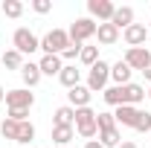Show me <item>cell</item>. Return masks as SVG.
I'll return each mask as SVG.
<instances>
[{
  "instance_id": "d6a6232c",
  "label": "cell",
  "mask_w": 151,
  "mask_h": 148,
  "mask_svg": "<svg viewBox=\"0 0 151 148\" xmlns=\"http://www.w3.org/2000/svg\"><path fill=\"white\" fill-rule=\"evenodd\" d=\"M84 148H105V145H102V142H96V139H87V142H84Z\"/></svg>"
},
{
  "instance_id": "5b68a950",
  "label": "cell",
  "mask_w": 151,
  "mask_h": 148,
  "mask_svg": "<svg viewBox=\"0 0 151 148\" xmlns=\"http://www.w3.org/2000/svg\"><path fill=\"white\" fill-rule=\"evenodd\" d=\"M96 23L93 18H76V23H70V29H67V35H70V41L73 44H84L87 38L96 35Z\"/></svg>"
},
{
  "instance_id": "f35d334b",
  "label": "cell",
  "mask_w": 151,
  "mask_h": 148,
  "mask_svg": "<svg viewBox=\"0 0 151 148\" xmlns=\"http://www.w3.org/2000/svg\"><path fill=\"white\" fill-rule=\"evenodd\" d=\"M58 148H64V145H58Z\"/></svg>"
},
{
  "instance_id": "2e32d148",
  "label": "cell",
  "mask_w": 151,
  "mask_h": 148,
  "mask_svg": "<svg viewBox=\"0 0 151 148\" xmlns=\"http://www.w3.org/2000/svg\"><path fill=\"white\" fill-rule=\"evenodd\" d=\"M58 81L67 90H73L76 84H81V70H76V64H64V70L58 73Z\"/></svg>"
},
{
  "instance_id": "d590c367",
  "label": "cell",
  "mask_w": 151,
  "mask_h": 148,
  "mask_svg": "<svg viewBox=\"0 0 151 148\" xmlns=\"http://www.w3.org/2000/svg\"><path fill=\"white\" fill-rule=\"evenodd\" d=\"M0 102H6V93H3V87H0Z\"/></svg>"
},
{
  "instance_id": "44dd1931",
  "label": "cell",
  "mask_w": 151,
  "mask_h": 148,
  "mask_svg": "<svg viewBox=\"0 0 151 148\" xmlns=\"http://www.w3.org/2000/svg\"><path fill=\"white\" fill-rule=\"evenodd\" d=\"M99 139H102V145H105V148H119V145H122V134H119V128L99 131Z\"/></svg>"
},
{
  "instance_id": "ba28073f",
  "label": "cell",
  "mask_w": 151,
  "mask_h": 148,
  "mask_svg": "<svg viewBox=\"0 0 151 148\" xmlns=\"http://www.w3.org/2000/svg\"><path fill=\"white\" fill-rule=\"evenodd\" d=\"M87 12H90V18H99L102 23H111L116 6L111 0H87Z\"/></svg>"
},
{
  "instance_id": "4fadbf2b",
  "label": "cell",
  "mask_w": 151,
  "mask_h": 148,
  "mask_svg": "<svg viewBox=\"0 0 151 148\" xmlns=\"http://www.w3.org/2000/svg\"><path fill=\"white\" fill-rule=\"evenodd\" d=\"M131 67L125 64V61H116V64H111V78L113 84H119V87H125V84H131Z\"/></svg>"
},
{
  "instance_id": "83f0119b",
  "label": "cell",
  "mask_w": 151,
  "mask_h": 148,
  "mask_svg": "<svg viewBox=\"0 0 151 148\" xmlns=\"http://www.w3.org/2000/svg\"><path fill=\"white\" fill-rule=\"evenodd\" d=\"M134 131H139V134H145V131H151V113H148V111H139V116H137V122H134Z\"/></svg>"
},
{
  "instance_id": "6da1fadb",
  "label": "cell",
  "mask_w": 151,
  "mask_h": 148,
  "mask_svg": "<svg viewBox=\"0 0 151 148\" xmlns=\"http://www.w3.org/2000/svg\"><path fill=\"white\" fill-rule=\"evenodd\" d=\"M70 44H73V41H70V35H67V29H50L47 35L41 38V50H44V55H61Z\"/></svg>"
},
{
  "instance_id": "836d02e7",
  "label": "cell",
  "mask_w": 151,
  "mask_h": 148,
  "mask_svg": "<svg viewBox=\"0 0 151 148\" xmlns=\"http://www.w3.org/2000/svg\"><path fill=\"white\" fill-rule=\"evenodd\" d=\"M142 75H145V81H151V64L145 67V70H142Z\"/></svg>"
},
{
  "instance_id": "4316f807",
  "label": "cell",
  "mask_w": 151,
  "mask_h": 148,
  "mask_svg": "<svg viewBox=\"0 0 151 148\" xmlns=\"http://www.w3.org/2000/svg\"><path fill=\"white\" fill-rule=\"evenodd\" d=\"M3 15L6 18H20L23 15V3L20 0H3Z\"/></svg>"
},
{
  "instance_id": "7402d4cb",
  "label": "cell",
  "mask_w": 151,
  "mask_h": 148,
  "mask_svg": "<svg viewBox=\"0 0 151 148\" xmlns=\"http://www.w3.org/2000/svg\"><path fill=\"white\" fill-rule=\"evenodd\" d=\"M125 90H128V105H134V108H137V105H139V102H145V87H142V84H125Z\"/></svg>"
},
{
  "instance_id": "8fae6325",
  "label": "cell",
  "mask_w": 151,
  "mask_h": 148,
  "mask_svg": "<svg viewBox=\"0 0 151 148\" xmlns=\"http://www.w3.org/2000/svg\"><path fill=\"white\" fill-rule=\"evenodd\" d=\"M137 116H139V108H134V105H122V108H116V111H113L116 128H119V125H125V128H134Z\"/></svg>"
},
{
  "instance_id": "5bb4252c",
  "label": "cell",
  "mask_w": 151,
  "mask_h": 148,
  "mask_svg": "<svg viewBox=\"0 0 151 148\" xmlns=\"http://www.w3.org/2000/svg\"><path fill=\"white\" fill-rule=\"evenodd\" d=\"M111 23L122 32V29H128L134 23V9L131 6H116V12H113V18H111Z\"/></svg>"
},
{
  "instance_id": "8d00e7d4",
  "label": "cell",
  "mask_w": 151,
  "mask_h": 148,
  "mask_svg": "<svg viewBox=\"0 0 151 148\" xmlns=\"http://www.w3.org/2000/svg\"><path fill=\"white\" fill-rule=\"evenodd\" d=\"M145 96H148V99H151V87H148V93H145Z\"/></svg>"
},
{
  "instance_id": "f546056e",
  "label": "cell",
  "mask_w": 151,
  "mask_h": 148,
  "mask_svg": "<svg viewBox=\"0 0 151 148\" xmlns=\"http://www.w3.org/2000/svg\"><path fill=\"white\" fill-rule=\"evenodd\" d=\"M81 47H84V44H70V47L61 52V61H76V58L81 55Z\"/></svg>"
},
{
  "instance_id": "7c38bea8",
  "label": "cell",
  "mask_w": 151,
  "mask_h": 148,
  "mask_svg": "<svg viewBox=\"0 0 151 148\" xmlns=\"http://www.w3.org/2000/svg\"><path fill=\"white\" fill-rule=\"evenodd\" d=\"M102 99H105L111 108H122V105H128V90L119 87V84H113V87H105Z\"/></svg>"
},
{
  "instance_id": "8992f818",
  "label": "cell",
  "mask_w": 151,
  "mask_h": 148,
  "mask_svg": "<svg viewBox=\"0 0 151 148\" xmlns=\"http://www.w3.org/2000/svg\"><path fill=\"white\" fill-rule=\"evenodd\" d=\"M6 105H9V111H29L35 105V93H29L26 87L9 90L6 93Z\"/></svg>"
},
{
  "instance_id": "484cf974",
  "label": "cell",
  "mask_w": 151,
  "mask_h": 148,
  "mask_svg": "<svg viewBox=\"0 0 151 148\" xmlns=\"http://www.w3.org/2000/svg\"><path fill=\"white\" fill-rule=\"evenodd\" d=\"M78 61L84 64V67H93L96 61H99V47H81V55Z\"/></svg>"
},
{
  "instance_id": "e0dca14e",
  "label": "cell",
  "mask_w": 151,
  "mask_h": 148,
  "mask_svg": "<svg viewBox=\"0 0 151 148\" xmlns=\"http://www.w3.org/2000/svg\"><path fill=\"white\" fill-rule=\"evenodd\" d=\"M38 67H41V75H58L64 70V61H61V55H44L38 61Z\"/></svg>"
},
{
  "instance_id": "3957f363",
  "label": "cell",
  "mask_w": 151,
  "mask_h": 148,
  "mask_svg": "<svg viewBox=\"0 0 151 148\" xmlns=\"http://www.w3.org/2000/svg\"><path fill=\"white\" fill-rule=\"evenodd\" d=\"M76 131H78V137L81 139H93L96 134H99V125H96V111L93 108H78L76 111Z\"/></svg>"
},
{
  "instance_id": "52a82bcc",
  "label": "cell",
  "mask_w": 151,
  "mask_h": 148,
  "mask_svg": "<svg viewBox=\"0 0 151 148\" xmlns=\"http://www.w3.org/2000/svg\"><path fill=\"white\" fill-rule=\"evenodd\" d=\"M122 61H125L131 70H139V73H142V70L151 64V50H148V47H131Z\"/></svg>"
},
{
  "instance_id": "cb8c5ba5",
  "label": "cell",
  "mask_w": 151,
  "mask_h": 148,
  "mask_svg": "<svg viewBox=\"0 0 151 148\" xmlns=\"http://www.w3.org/2000/svg\"><path fill=\"white\" fill-rule=\"evenodd\" d=\"M18 125H20V122H15V119H9V116H6V119L0 122V134H3L6 139H12V142H15V139H18Z\"/></svg>"
},
{
  "instance_id": "4dcf8cb0",
  "label": "cell",
  "mask_w": 151,
  "mask_h": 148,
  "mask_svg": "<svg viewBox=\"0 0 151 148\" xmlns=\"http://www.w3.org/2000/svg\"><path fill=\"white\" fill-rule=\"evenodd\" d=\"M32 9H35L38 15H47V12L52 9V3H50V0H32Z\"/></svg>"
},
{
  "instance_id": "74e56055",
  "label": "cell",
  "mask_w": 151,
  "mask_h": 148,
  "mask_svg": "<svg viewBox=\"0 0 151 148\" xmlns=\"http://www.w3.org/2000/svg\"><path fill=\"white\" fill-rule=\"evenodd\" d=\"M148 29H151V20H148Z\"/></svg>"
},
{
  "instance_id": "1f68e13d",
  "label": "cell",
  "mask_w": 151,
  "mask_h": 148,
  "mask_svg": "<svg viewBox=\"0 0 151 148\" xmlns=\"http://www.w3.org/2000/svg\"><path fill=\"white\" fill-rule=\"evenodd\" d=\"M26 116L29 111H9V119H15V122H26Z\"/></svg>"
},
{
  "instance_id": "d6986e66",
  "label": "cell",
  "mask_w": 151,
  "mask_h": 148,
  "mask_svg": "<svg viewBox=\"0 0 151 148\" xmlns=\"http://www.w3.org/2000/svg\"><path fill=\"white\" fill-rule=\"evenodd\" d=\"M52 125H64V128H73V125H76V108H70V105L58 108V111L52 113Z\"/></svg>"
},
{
  "instance_id": "9c48e42d",
  "label": "cell",
  "mask_w": 151,
  "mask_h": 148,
  "mask_svg": "<svg viewBox=\"0 0 151 148\" xmlns=\"http://www.w3.org/2000/svg\"><path fill=\"white\" fill-rule=\"evenodd\" d=\"M145 35H148V26H145V23H131L128 29H122V38H125L128 50H131V47H142V44H145Z\"/></svg>"
},
{
  "instance_id": "e575fe53",
  "label": "cell",
  "mask_w": 151,
  "mask_h": 148,
  "mask_svg": "<svg viewBox=\"0 0 151 148\" xmlns=\"http://www.w3.org/2000/svg\"><path fill=\"white\" fill-rule=\"evenodd\" d=\"M119 148H139V145H137V142H122Z\"/></svg>"
},
{
  "instance_id": "9a60e30c",
  "label": "cell",
  "mask_w": 151,
  "mask_h": 148,
  "mask_svg": "<svg viewBox=\"0 0 151 148\" xmlns=\"http://www.w3.org/2000/svg\"><path fill=\"white\" fill-rule=\"evenodd\" d=\"M96 38H99V44L113 47V44L119 41V29H116L113 23H99V26H96Z\"/></svg>"
},
{
  "instance_id": "ffe728a7",
  "label": "cell",
  "mask_w": 151,
  "mask_h": 148,
  "mask_svg": "<svg viewBox=\"0 0 151 148\" xmlns=\"http://www.w3.org/2000/svg\"><path fill=\"white\" fill-rule=\"evenodd\" d=\"M0 61H3L6 70H20V67H23V55H20L18 50H6V52L0 55Z\"/></svg>"
},
{
  "instance_id": "7a4b0ae2",
  "label": "cell",
  "mask_w": 151,
  "mask_h": 148,
  "mask_svg": "<svg viewBox=\"0 0 151 148\" xmlns=\"http://www.w3.org/2000/svg\"><path fill=\"white\" fill-rule=\"evenodd\" d=\"M108 81H111V64L99 58L93 67H90V73H87V90L90 93H105Z\"/></svg>"
},
{
  "instance_id": "d4e9b609",
  "label": "cell",
  "mask_w": 151,
  "mask_h": 148,
  "mask_svg": "<svg viewBox=\"0 0 151 148\" xmlns=\"http://www.w3.org/2000/svg\"><path fill=\"white\" fill-rule=\"evenodd\" d=\"M32 139H35V125H32V122H20L15 142H32Z\"/></svg>"
},
{
  "instance_id": "f1b7e54d",
  "label": "cell",
  "mask_w": 151,
  "mask_h": 148,
  "mask_svg": "<svg viewBox=\"0 0 151 148\" xmlns=\"http://www.w3.org/2000/svg\"><path fill=\"white\" fill-rule=\"evenodd\" d=\"M96 125L99 131H111L116 128V119H113V113H96Z\"/></svg>"
},
{
  "instance_id": "603a6c76",
  "label": "cell",
  "mask_w": 151,
  "mask_h": 148,
  "mask_svg": "<svg viewBox=\"0 0 151 148\" xmlns=\"http://www.w3.org/2000/svg\"><path fill=\"white\" fill-rule=\"evenodd\" d=\"M73 134H76V128H64V125H52V139H55L58 145H64V148H67V142L73 139Z\"/></svg>"
},
{
  "instance_id": "30bf717a",
  "label": "cell",
  "mask_w": 151,
  "mask_h": 148,
  "mask_svg": "<svg viewBox=\"0 0 151 148\" xmlns=\"http://www.w3.org/2000/svg\"><path fill=\"white\" fill-rule=\"evenodd\" d=\"M90 96H93V93L87 90V84H76L73 90L67 93L70 108H76V111H78V108H90Z\"/></svg>"
},
{
  "instance_id": "277c9868",
  "label": "cell",
  "mask_w": 151,
  "mask_h": 148,
  "mask_svg": "<svg viewBox=\"0 0 151 148\" xmlns=\"http://www.w3.org/2000/svg\"><path fill=\"white\" fill-rule=\"evenodd\" d=\"M12 44H15V50H18L20 55H32L35 50H41V38H35V32H29L26 26L15 29V35H12Z\"/></svg>"
},
{
  "instance_id": "ac0fdd59",
  "label": "cell",
  "mask_w": 151,
  "mask_h": 148,
  "mask_svg": "<svg viewBox=\"0 0 151 148\" xmlns=\"http://www.w3.org/2000/svg\"><path fill=\"white\" fill-rule=\"evenodd\" d=\"M20 78H23L26 90H29V87H35L38 81H41V67L32 64V61H23V67H20Z\"/></svg>"
}]
</instances>
